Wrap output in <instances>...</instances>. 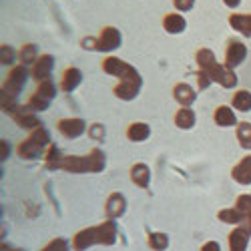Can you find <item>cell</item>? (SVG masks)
<instances>
[{
  "label": "cell",
  "instance_id": "obj_1",
  "mask_svg": "<svg viewBox=\"0 0 251 251\" xmlns=\"http://www.w3.org/2000/svg\"><path fill=\"white\" fill-rule=\"evenodd\" d=\"M49 147H50V135H49V131L45 127H40V129L32 131L28 139H25L23 143L18 145L16 153L23 157V159L30 161V159H36V157H40L43 153H47Z\"/></svg>",
  "mask_w": 251,
  "mask_h": 251
},
{
  "label": "cell",
  "instance_id": "obj_2",
  "mask_svg": "<svg viewBox=\"0 0 251 251\" xmlns=\"http://www.w3.org/2000/svg\"><path fill=\"white\" fill-rule=\"evenodd\" d=\"M102 71L111 75V76H117L119 80H141V75L137 73V69H133L129 62H125L123 58H117V56H107L102 60Z\"/></svg>",
  "mask_w": 251,
  "mask_h": 251
},
{
  "label": "cell",
  "instance_id": "obj_3",
  "mask_svg": "<svg viewBox=\"0 0 251 251\" xmlns=\"http://www.w3.org/2000/svg\"><path fill=\"white\" fill-rule=\"evenodd\" d=\"M28 75H30V73H28V69H26L25 65H16V67H12V71L8 73L6 80L2 82V95H8V97L18 99L20 91L25 89L26 80H28Z\"/></svg>",
  "mask_w": 251,
  "mask_h": 251
},
{
  "label": "cell",
  "instance_id": "obj_4",
  "mask_svg": "<svg viewBox=\"0 0 251 251\" xmlns=\"http://www.w3.org/2000/svg\"><path fill=\"white\" fill-rule=\"evenodd\" d=\"M245 58H247V47L241 43V40L231 38L227 43V49H225V60H223V65L227 69L235 71Z\"/></svg>",
  "mask_w": 251,
  "mask_h": 251
},
{
  "label": "cell",
  "instance_id": "obj_5",
  "mask_svg": "<svg viewBox=\"0 0 251 251\" xmlns=\"http://www.w3.org/2000/svg\"><path fill=\"white\" fill-rule=\"evenodd\" d=\"M123 43V34L117 26H104L100 30V34L97 36V50H102V52H111V50H117Z\"/></svg>",
  "mask_w": 251,
  "mask_h": 251
},
{
  "label": "cell",
  "instance_id": "obj_6",
  "mask_svg": "<svg viewBox=\"0 0 251 251\" xmlns=\"http://www.w3.org/2000/svg\"><path fill=\"white\" fill-rule=\"evenodd\" d=\"M12 119L16 121L18 127H23V129H26V131H36V129H40V127H45L43 121L36 117L34 111H30L28 104H25V107L20 104L18 111L12 115Z\"/></svg>",
  "mask_w": 251,
  "mask_h": 251
},
{
  "label": "cell",
  "instance_id": "obj_7",
  "mask_svg": "<svg viewBox=\"0 0 251 251\" xmlns=\"http://www.w3.org/2000/svg\"><path fill=\"white\" fill-rule=\"evenodd\" d=\"M56 127H58L60 135L67 137V139H78L80 135H85V131H89L87 123L82 121V119H75V117H71V119H60V121L56 123Z\"/></svg>",
  "mask_w": 251,
  "mask_h": 251
},
{
  "label": "cell",
  "instance_id": "obj_8",
  "mask_svg": "<svg viewBox=\"0 0 251 251\" xmlns=\"http://www.w3.org/2000/svg\"><path fill=\"white\" fill-rule=\"evenodd\" d=\"M52 71H54V58H52V54H40L38 60L34 62L32 69H30V76L36 82H43V80L50 78Z\"/></svg>",
  "mask_w": 251,
  "mask_h": 251
},
{
  "label": "cell",
  "instance_id": "obj_9",
  "mask_svg": "<svg viewBox=\"0 0 251 251\" xmlns=\"http://www.w3.org/2000/svg\"><path fill=\"white\" fill-rule=\"evenodd\" d=\"M209 73V76L213 78V82H217V85H221L223 89H233L235 85H237V76H235V73L231 71V69H227L225 65H217L211 69V71H207Z\"/></svg>",
  "mask_w": 251,
  "mask_h": 251
},
{
  "label": "cell",
  "instance_id": "obj_10",
  "mask_svg": "<svg viewBox=\"0 0 251 251\" xmlns=\"http://www.w3.org/2000/svg\"><path fill=\"white\" fill-rule=\"evenodd\" d=\"M95 243H100V235H99V225L97 227H89L85 229V231H78L73 239V247L76 251H82V249H87Z\"/></svg>",
  "mask_w": 251,
  "mask_h": 251
},
{
  "label": "cell",
  "instance_id": "obj_11",
  "mask_svg": "<svg viewBox=\"0 0 251 251\" xmlns=\"http://www.w3.org/2000/svg\"><path fill=\"white\" fill-rule=\"evenodd\" d=\"M173 99L181 104V107H191V104L197 100V93L191 85H187V82H177L173 87Z\"/></svg>",
  "mask_w": 251,
  "mask_h": 251
},
{
  "label": "cell",
  "instance_id": "obj_12",
  "mask_svg": "<svg viewBox=\"0 0 251 251\" xmlns=\"http://www.w3.org/2000/svg\"><path fill=\"white\" fill-rule=\"evenodd\" d=\"M229 26L243 34L245 38H251V12H233L229 14Z\"/></svg>",
  "mask_w": 251,
  "mask_h": 251
},
{
  "label": "cell",
  "instance_id": "obj_13",
  "mask_svg": "<svg viewBox=\"0 0 251 251\" xmlns=\"http://www.w3.org/2000/svg\"><path fill=\"white\" fill-rule=\"evenodd\" d=\"M141 80H119L115 87V95L121 100H133L141 91Z\"/></svg>",
  "mask_w": 251,
  "mask_h": 251
},
{
  "label": "cell",
  "instance_id": "obj_14",
  "mask_svg": "<svg viewBox=\"0 0 251 251\" xmlns=\"http://www.w3.org/2000/svg\"><path fill=\"white\" fill-rule=\"evenodd\" d=\"M163 28L169 32V34H183L185 28H187V20L181 12H169V14H165L163 18Z\"/></svg>",
  "mask_w": 251,
  "mask_h": 251
},
{
  "label": "cell",
  "instance_id": "obj_15",
  "mask_svg": "<svg viewBox=\"0 0 251 251\" xmlns=\"http://www.w3.org/2000/svg\"><path fill=\"white\" fill-rule=\"evenodd\" d=\"M127 209V199H125L121 193H111L107 203H104V213H107L111 219H117L125 213Z\"/></svg>",
  "mask_w": 251,
  "mask_h": 251
},
{
  "label": "cell",
  "instance_id": "obj_16",
  "mask_svg": "<svg viewBox=\"0 0 251 251\" xmlns=\"http://www.w3.org/2000/svg\"><path fill=\"white\" fill-rule=\"evenodd\" d=\"M80 82H82V73L76 67H69V69H65V73H62L60 89L65 93H73L80 85Z\"/></svg>",
  "mask_w": 251,
  "mask_h": 251
},
{
  "label": "cell",
  "instance_id": "obj_17",
  "mask_svg": "<svg viewBox=\"0 0 251 251\" xmlns=\"http://www.w3.org/2000/svg\"><path fill=\"white\" fill-rule=\"evenodd\" d=\"M249 231L243 225H237L231 233H229V249L231 251H245L247 243H249Z\"/></svg>",
  "mask_w": 251,
  "mask_h": 251
},
{
  "label": "cell",
  "instance_id": "obj_18",
  "mask_svg": "<svg viewBox=\"0 0 251 251\" xmlns=\"http://www.w3.org/2000/svg\"><path fill=\"white\" fill-rule=\"evenodd\" d=\"M62 169L69 173H91L89 169V159L78 157V155H67L62 161Z\"/></svg>",
  "mask_w": 251,
  "mask_h": 251
},
{
  "label": "cell",
  "instance_id": "obj_19",
  "mask_svg": "<svg viewBox=\"0 0 251 251\" xmlns=\"http://www.w3.org/2000/svg\"><path fill=\"white\" fill-rule=\"evenodd\" d=\"M231 177L235 183L239 185H249L251 183V155L241 159L235 167H233V171H231Z\"/></svg>",
  "mask_w": 251,
  "mask_h": 251
},
{
  "label": "cell",
  "instance_id": "obj_20",
  "mask_svg": "<svg viewBox=\"0 0 251 251\" xmlns=\"http://www.w3.org/2000/svg\"><path fill=\"white\" fill-rule=\"evenodd\" d=\"M213 121H215L217 127H233V125H237L235 111H233V107H229V104H221V107H217V111L213 115Z\"/></svg>",
  "mask_w": 251,
  "mask_h": 251
},
{
  "label": "cell",
  "instance_id": "obj_21",
  "mask_svg": "<svg viewBox=\"0 0 251 251\" xmlns=\"http://www.w3.org/2000/svg\"><path fill=\"white\" fill-rule=\"evenodd\" d=\"M131 181L137 185V187H143L147 189L149 183H151V169L145 163H137L131 167Z\"/></svg>",
  "mask_w": 251,
  "mask_h": 251
},
{
  "label": "cell",
  "instance_id": "obj_22",
  "mask_svg": "<svg viewBox=\"0 0 251 251\" xmlns=\"http://www.w3.org/2000/svg\"><path fill=\"white\" fill-rule=\"evenodd\" d=\"M195 121H197V115L191 107H181L177 113H175V125L179 129H193L195 127Z\"/></svg>",
  "mask_w": 251,
  "mask_h": 251
},
{
  "label": "cell",
  "instance_id": "obj_23",
  "mask_svg": "<svg viewBox=\"0 0 251 251\" xmlns=\"http://www.w3.org/2000/svg\"><path fill=\"white\" fill-rule=\"evenodd\" d=\"M151 135V127L147 123H131L127 127V139L133 143H141V141H147Z\"/></svg>",
  "mask_w": 251,
  "mask_h": 251
},
{
  "label": "cell",
  "instance_id": "obj_24",
  "mask_svg": "<svg viewBox=\"0 0 251 251\" xmlns=\"http://www.w3.org/2000/svg\"><path fill=\"white\" fill-rule=\"evenodd\" d=\"M62 161H65V155L60 153L58 147L50 145V147L47 149V153H45V165H47V169H50V171L62 169Z\"/></svg>",
  "mask_w": 251,
  "mask_h": 251
},
{
  "label": "cell",
  "instance_id": "obj_25",
  "mask_svg": "<svg viewBox=\"0 0 251 251\" xmlns=\"http://www.w3.org/2000/svg\"><path fill=\"white\" fill-rule=\"evenodd\" d=\"M195 60H197V67L199 71H211L215 65H217V58L213 54V50H209V49H199L197 54H195Z\"/></svg>",
  "mask_w": 251,
  "mask_h": 251
},
{
  "label": "cell",
  "instance_id": "obj_26",
  "mask_svg": "<svg viewBox=\"0 0 251 251\" xmlns=\"http://www.w3.org/2000/svg\"><path fill=\"white\" fill-rule=\"evenodd\" d=\"M18 60H20V65H25V67H32L34 62L38 60V47L36 45H25V47H20L18 50Z\"/></svg>",
  "mask_w": 251,
  "mask_h": 251
},
{
  "label": "cell",
  "instance_id": "obj_27",
  "mask_svg": "<svg viewBox=\"0 0 251 251\" xmlns=\"http://www.w3.org/2000/svg\"><path fill=\"white\" fill-rule=\"evenodd\" d=\"M99 235H100V243L102 245H111L117 239V225L113 221H104L99 225Z\"/></svg>",
  "mask_w": 251,
  "mask_h": 251
},
{
  "label": "cell",
  "instance_id": "obj_28",
  "mask_svg": "<svg viewBox=\"0 0 251 251\" xmlns=\"http://www.w3.org/2000/svg\"><path fill=\"white\" fill-rule=\"evenodd\" d=\"M89 159V169L91 173H100L104 169V165H107V157L100 149H91V153L87 155Z\"/></svg>",
  "mask_w": 251,
  "mask_h": 251
},
{
  "label": "cell",
  "instance_id": "obj_29",
  "mask_svg": "<svg viewBox=\"0 0 251 251\" xmlns=\"http://www.w3.org/2000/svg\"><path fill=\"white\" fill-rule=\"evenodd\" d=\"M231 107L235 111H241V113L251 111V93L249 91H237L231 99Z\"/></svg>",
  "mask_w": 251,
  "mask_h": 251
},
{
  "label": "cell",
  "instance_id": "obj_30",
  "mask_svg": "<svg viewBox=\"0 0 251 251\" xmlns=\"http://www.w3.org/2000/svg\"><path fill=\"white\" fill-rule=\"evenodd\" d=\"M219 219L223 223H229V225H241L245 215L239 211L237 207H229V209H221L219 211Z\"/></svg>",
  "mask_w": 251,
  "mask_h": 251
},
{
  "label": "cell",
  "instance_id": "obj_31",
  "mask_svg": "<svg viewBox=\"0 0 251 251\" xmlns=\"http://www.w3.org/2000/svg\"><path fill=\"white\" fill-rule=\"evenodd\" d=\"M237 141L243 149H251V123H237Z\"/></svg>",
  "mask_w": 251,
  "mask_h": 251
},
{
  "label": "cell",
  "instance_id": "obj_32",
  "mask_svg": "<svg viewBox=\"0 0 251 251\" xmlns=\"http://www.w3.org/2000/svg\"><path fill=\"white\" fill-rule=\"evenodd\" d=\"M34 93H38L40 97H45L47 100H54V97H56V85L49 78V80H43V82H38V87H36V91Z\"/></svg>",
  "mask_w": 251,
  "mask_h": 251
},
{
  "label": "cell",
  "instance_id": "obj_33",
  "mask_svg": "<svg viewBox=\"0 0 251 251\" xmlns=\"http://www.w3.org/2000/svg\"><path fill=\"white\" fill-rule=\"evenodd\" d=\"M147 243H149L151 249L163 251V249H167V245H169V237H167L165 233H151L147 237Z\"/></svg>",
  "mask_w": 251,
  "mask_h": 251
},
{
  "label": "cell",
  "instance_id": "obj_34",
  "mask_svg": "<svg viewBox=\"0 0 251 251\" xmlns=\"http://www.w3.org/2000/svg\"><path fill=\"white\" fill-rule=\"evenodd\" d=\"M16 56H18V52L10 45H2V47H0V62H2V65H6V67L14 65V58Z\"/></svg>",
  "mask_w": 251,
  "mask_h": 251
},
{
  "label": "cell",
  "instance_id": "obj_35",
  "mask_svg": "<svg viewBox=\"0 0 251 251\" xmlns=\"http://www.w3.org/2000/svg\"><path fill=\"white\" fill-rule=\"evenodd\" d=\"M235 207L239 209L243 215L251 213V195H239L237 201H235Z\"/></svg>",
  "mask_w": 251,
  "mask_h": 251
},
{
  "label": "cell",
  "instance_id": "obj_36",
  "mask_svg": "<svg viewBox=\"0 0 251 251\" xmlns=\"http://www.w3.org/2000/svg\"><path fill=\"white\" fill-rule=\"evenodd\" d=\"M211 82H213V78L209 76V73H205V71H199L197 73V91L209 89V87H211Z\"/></svg>",
  "mask_w": 251,
  "mask_h": 251
},
{
  "label": "cell",
  "instance_id": "obj_37",
  "mask_svg": "<svg viewBox=\"0 0 251 251\" xmlns=\"http://www.w3.org/2000/svg\"><path fill=\"white\" fill-rule=\"evenodd\" d=\"M40 251H69V243L65 239H52L49 245H45Z\"/></svg>",
  "mask_w": 251,
  "mask_h": 251
},
{
  "label": "cell",
  "instance_id": "obj_38",
  "mask_svg": "<svg viewBox=\"0 0 251 251\" xmlns=\"http://www.w3.org/2000/svg\"><path fill=\"white\" fill-rule=\"evenodd\" d=\"M173 6L177 12L185 14V12H189L195 8V0H173Z\"/></svg>",
  "mask_w": 251,
  "mask_h": 251
},
{
  "label": "cell",
  "instance_id": "obj_39",
  "mask_svg": "<svg viewBox=\"0 0 251 251\" xmlns=\"http://www.w3.org/2000/svg\"><path fill=\"white\" fill-rule=\"evenodd\" d=\"M89 135L93 137V139H104V127H102V125H93V127H89Z\"/></svg>",
  "mask_w": 251,
  "mask_h": 251
},
{
  "label": "cell",
  "instance_id": "obj_40",
  "mask_svg": "<svg viewBox=\"0 0 251 251\" xmlns=\"http://www.w3.org/2000/svg\"><path fill=\"white\" fill-rule=\"evenodd\" d=\"M80 47L82 49H89V50H97V38H82L80 40Z\"/></svg>",
  "mask_w": 251,
  "mask_h": 251
},
{
  "label": "cell",
  "instance_id": "obj_41",
  "mask_svg": "<svg viewBox=\"0 0 251 251\" xmlns=\"http://www.w3.org/2000/svg\"><path fill=\"white\" fill-rule=\"evenodd\" d=\"M201 251H219V243L209 241V243H205V245L201 247Z\"/></svg>",
  "mask_w": 251,
  "mask_h": 251
},
{
  "label": "cell",
  "instance_id": "obj_42",
  "mask_svg": "<svg viewBox=\"0 0 251 251\" xmlns=\"http://www.w3.org/2000/svg\"><path fill=\"white\" fill-rule=\"evenodd\" d=\"M223 4L227 6V8H231V10H235L239 4H241V0H223Z\"/></svg>",
  "mask_w": 251,
  "mask_h": 251
},
{
  "label": "cell",
  "instance_id": "obj_43",
  "mask_svg": "<svg viewBox=\"0 0 251 251\" xmlns=\"http://www.w3.org/2000/svg\"><path fill=\"white\" fill-rule=\"evenodd\" d=\"M241 225H243V227L247 229V231L251 233V213H247V215H245V219H243V223H241Z\"/></svg>",
  "mask_w": 251,
  "mask_h": 251
},
{
  "label": "cell",
  "instance_id": "obj_44",
  "mask_svg": "<svg viewBox=\"0 0 251 251\" xmlns=\"http://www.w3.org/2000/svg\"><path fill=\"white\" fill-rule=\"evenodd\" d=\"M0 153H2V159H8L10 147H8V143H6V141H2V151H0Z\"/></svg>",
  "mask_w": 251,
  "mask_h": 251
},
{
  "label": "cell",
  "instance_id": "obj_45",
  "mask_svg": "<svg viewBox=\"0 0 251 251\" xmlns=\"http://www.w3.org/2000/svg\"><path fill=\"white\" fill-rule=\"evenodd\" d=\"M2 251H12V249L10 247H2Z\"/></svg>",
  "mask_w": 251,
  "mask_h": 251
}]
</instances>
